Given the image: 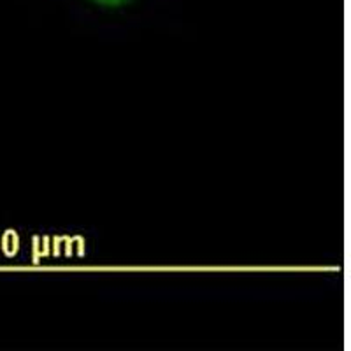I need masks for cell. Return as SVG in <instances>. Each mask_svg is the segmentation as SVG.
Here are the masks:
<instances>
[{
	"mask_svg": "<svg viewBox=\"0 0 351 351\" xmlns=\"http://www.w3.org/2000/svg\"><path fill=\"white\" fill-rule=\"evenodd\" d=\"M88 8H95L100 11H121L125 8L134 5L136 0H81Z\"/></svg>",
	"mask_w": 351,
	"mask_h": 351,
	"instance_id": "obj_1",
	"label": "cell"
}]
</instances>
